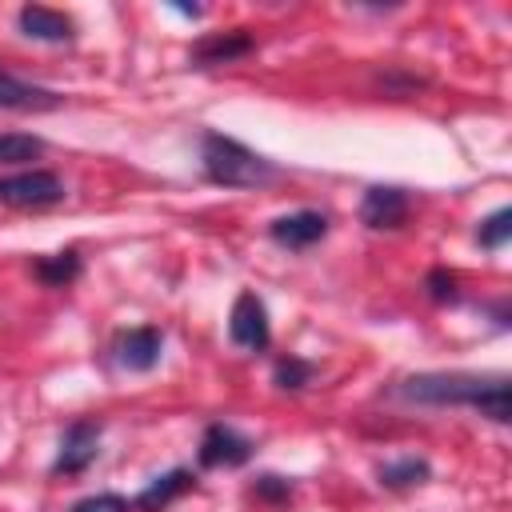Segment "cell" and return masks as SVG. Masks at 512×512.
Segmentation results:
<instances>
[{
    "instance_id": "ac0fdd59",
    "label": "cell",
    "mask_w": 512,
    "mask_h": 512,
    "mask_svg": "<svg viewBox=\"0 0 512 512\" xmlns=\"http://www.w3.org/2000/svg\"><path fill=\"white\" fill-rule=\"evenodd\" d=\"M312 364L308 360H300V356H284V360H276V372H272V380L280 384V388H288V392H296V388H304L308 380H312Z\"/></svg>"
},
{
    "instance_id": "7a4b0ae2",
    "label": "cell",
    "mask_w": 512,
    "mask_h": 512,
    "mask_svg": "<svg viewBox=\"0 0 512 512\" xmlns=\"http://www.w3.org/2000/svg\"><path fill=\"white\" fill-rule=\"evenodd\" d=\"M200 164H204V176L224 188H260L280 176V168L272 160L256 156L252 148H244L240 140H232L224 132L200 136Z\"/></svg>"
},
{
    "instance_id": "9c48e42d",
    "label": "cell",
    "mask_w": 512,
    "mask_h": 512,
    "mask_svg": "<svg viewBox=\"0 0 512 512\" xmlns=\"http://www.w3.org/2000/svg\"><path fill=\"white\" fill-rule=\"evenodd\" d=\"M160 352H164V336L160 328L144 324V328H128L120 340H116V360L132 372H148L160 364Z\"/></svg>"
},
{
    "instance_id": "8fae6325",
    "label": "cell",
    "mask_w": 512,
    "mask_h": 512,
    "mask_svg": "<svg viewBox=\"0 0 512 512\" xmlns=\"http://www.w3.org/2000/svg\"><path fill=\"white\" fill-rule=\"evenodd\" d=\"M20 32L32 36V40H44V44H64L72 40V20L56 8H44V4H24L20 8Z\"/></svg>"
},
{
    "instance_id": "7c38bea8",
    "label": "cell",
    "mask_w": 512,
    "mask_h": 512,
    "mask_svg": "<svg viewBox=\"0 0 512 512\" xmlns=\"http://www.w3.org/2000/svg\"><path fill=\"white\" fill-rule=\"evenodd\" d=\"M192 484H196V476H192L188 468H172V472L156 476V480L132 500V512H164V508H168L176 496H184Z\"/></svg>"
},
{
    "instance_id": "9a60e30c",
    "label": "cell",
    "mask_w": 512,
    "mask_h": 512,
    "mask_svg": "<svg viewBox=\"0 0 512 512\" xmlns=\"http://www.w3.org/2000/svg\"><path fill=\"white\" fill-rule=\"evenodd\" d=\"M380 484L384 488H416V484H424L428 480V464L424 460H416V456H404V460H388V464H380Z\"/></svg>"
},
{
    "instance_id": "8992f818",
    "label": "cell",
    "mask_w": 512,
    "mask_h": 512,
    "mask_svg": "<svg viewBox=\"0 0 512 512\" xmlns=\"http://www.w3.org/2000/svg\"><path fill=\"white\" fill-rule=\"evenodd\" d=\"M228 336L232 344L248 348V352H260L268 348V312H264V300L256 292H240L236 304H232V316H228Z\"/></svg>"
},
{
    "instance_id": "3957f363",
    "label": "cell",
    "mask_w": 512,
    "mask_h": 512,
    "mask_svg": "<svg viewBox=\"0 0 512 512\" xmlns=\"http://www.w3.org/2000/svg\"><path fill=\"white\" fill-rule=\"evenodd\" d=\"M64 200V180L48 168H24L12 176H0V204L12 208H48Z\"/></svg>"
},
{
    "instance_id": "ffe728a7",
    "label": "cell",
    "mask_w": 512,
    "mask_h": 512,
    "mask_svg": "<svg viewBox=\"0 0 512 512\" xmlns=\"http://www.w3.org/2000/svg\"><path fill=\"white\" fill-rule=\"evenodd\" d=\"M72 512H132V504L116 492H96V496H84L72 504Z\"/></svg>"
},
{
    "instance_id": "4fadbf2b",
    "label": "cell",
    "mask_w": 512,
    "mask_h": 512,
    "mask_svg": "<svg viewBox=\"0 0 512 512\" xmlns=\"http://www.w3.org/2000/svg\"><path fill=\"white\" fill-rule=\"evenodd\" d=\"M56 104H60L56 92L36 88L28 80H16L12 72H0V108H12V112H48Z\"/></svg>"
},
{
    "instance_id": "277c9868",
    "label": "cell",
    "mask_w": 512,
    "mask_h": 512,
    "mask_svg": "<svg viewBox=\"0 0 512 512\" xmlns=\"http://www.w3.org/2000/svg\"><path fill=\"white\" fill-rule=\"evenodd\" d=\"M100 452V424L96 420H72L60 436V452L52 460V472L56 476H76L84 472Z\"/></svg>"
},
{
    "instance_id": "e0dca14e",
    "label": "cell",
    "mask_w": 512,
    "mask_h": 512,
    "mask_svg": "<svg viewBox=\"0 0 512 512\" xmlns=\"http://www.w3.org/2000/svg\"><path fill=\"white\" fill-rule=\"evenodd\" d=\"M508 236H512V208H496V212H492L488 220H480V228H476V240H480L484 248H504Z\"/></svg>"
},
{
    "instance_id": "44dd1931",
    "label": "cell",
    "mask_w": 512,
    "mask_h": 512,
    "mask_svg": "<svg viewBox=\"0 0 512 512\" xmlns=\"http://www.w3.org/2000/svg\"><path fill=\"white\" fill-rule=\"evenodd\" d=\"M252 492H256L260 500H268V504H280V500L292 496V484H288L284 476H260V480L252 484Z\"/></svg>"
},
{
    "instance_id": "5b68a950",
    "label": "cell",
    "mask_w": 512,
    "mask_h": 512,
    "mask_svg": "<svg viewBox=\"0 0 512 512\" xmlns=\"http://www.w3.org/2000/svg\"><path fill=\"white\" fill-rule=\"evenodd\" d=\"M252 440L240 436L232 424H208L200 436V464L204 468H240L252 460Z\"/></svg>"
},
{
    "instance_id": "52a82bcc",
    "label": "cell",
    "mask_w": 512,
    "mask_h": 512,
    "mask_svg": "<svg viewBox=\"0 0 512 512\" xmlns=\"http://www.w3.org/2000/svg\"><path fill=\"white\" fill-rule=\"evenodd\" d=\"M360 220L368 228H400L408 220V192L396 184H372L360 200Z\"/></svg>"
},
{
    "instance_id": "6da1fadb",
    "label": "cell",
    "mask_w": 512,
    "mask_h": 512,
    "mask_svg": "<svg viewBox=\"0 0 512 512\" xmlns=\"http://www.w3.org/2000/svg\"><path fill=\"white\" fill-rule=\"evenodd\" d=\"M400 396L412 404H468L480 416L508 424L512 392L508 376H476V372H416L400 384Z\"/></svg>"
},
{
    "instance_id": "2e32d148",
    "label": "cell",
    "mask_w": 512,
    "mask_h": 512,
    "mask_svg": "<svg viewBox=\"0 0 512 512\" xmlns=\"http://www.w3.org/2000/svg\"><path fill=\"white\" fill-rule=\"evenodd\" d=\"M44 152V140L40 136H28V132H4L0 136V164H28Z\"/></svg>"
},
{
    "instance_id": "ba28073f",
    "label": "cell",
    "mask_w": 512,
    "mask_h": 512,
    "mask_svg": "<svg viewBox=\"0 0 512 512\" xmlns=\"http://www.w3.org/2000/svg\"><path fill=\"white\" fill-rule=\"evenodd\" d=\"M268 236L276 244H284V248H308V244H316V240L328 236V216L324 212H312V208L288 212V216H276L268 224Z\"/></svg>"
},
{
    "instance_id": "30bf717a",
    "label": "cell",
    "mask_w": 512,
    "mask_h": 512,
    "mask_svg": "<svg viewBox=\"0 0 512 512\" xmlns=\"http://www.w3.org/2000/svg\"><path fill=\"white\" fill-rule=\"evenodd\" d=\"M256 48V40L244 32V28H232V32H212L204 40L192 44V60L200 68H212V64H232L240 56H248Z\"/></svg>"
},
{
    "instance_id": "5bb4252c",
    "label": "cell",
    "mask_w": 512,
    "mask_h": 512,
    "mask_svg": "<svg viewBox=\"0 0 512 512\" xmlns=\"http://www.w3.org/2000/svg\"><path fill=\"white\" fill-rule=\"evenodd\" d=\"M32 272H36L40 284L64 288V284H72L80 276V256L72 248L68 252H56V256H40V260H32Z\"/></svg>"
},
{
    "instance_id": "7402d4cb",
    "label": "cell",
    "mask_w": 512,
    "mask_h": 512,
    "mask_svg": "<svg viewBox=\"0 0 512 512\" xmlns=\"http://www.w3.org/2000/svg\"><path fill=\"white\" fill-rule=\"evenodd\" d=\"M172 8H176V12H180V16H192V20H196V16H200V8H196V4H192V8H188V4H172Z\"/></svg>"
},
{
    "instance_id": "d6986e66",
    "label": "cell",
    "mask_w": 512,
    "mask_h": 512,
    "mask_svg": "<svg viewBox=\"0 0 512 512\" xmlns=\"http://www.w3.org/2000/svg\"><path fill=\"white\" fill-rule=\"evenodd\" d=\"M424 288H428V296H432L436 304H456V300H460V280H456V272H448V268H432L428 280H424Z\"/></svg>"
}]
</instances>
